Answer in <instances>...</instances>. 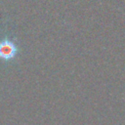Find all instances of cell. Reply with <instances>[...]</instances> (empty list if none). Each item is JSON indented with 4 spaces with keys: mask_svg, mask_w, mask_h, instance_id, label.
<instances>
[{
    "mask_svg": "<svg viewBox=\"0 0 125 125\" xmlns=\"http://www.w3.org/2000/svg\"><path fill=\"white\" fill-rule=\"evenodd\" d=\"M19 52V48L16 45L15 41L5 38L0 41V59L3 61L13 60Z\"/></svg>",
    "mask_w": 125,
    "mask_h": 125,
    "instance_id": "1",
    "label": "cell"
}]
</instances>
